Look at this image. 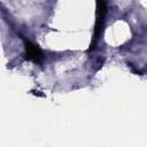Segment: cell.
<instances>
[{"label":"cell","instance_id":"cell-1","mask_svg":"<svg viewBox=\"0 0 147 147\" xmlns=\"http://www.w3.org/2000/svg\"><path fill=\"white\" fill-rule=\"evenodd\" d=\"M107 14V3L105 0H96V20H95V28H94V36H93V41L91 44V49L96 42L99 36H101L105 17Z\"/></svg>","mask_w":147,"mask_h":147},{"label":"cell","instance_id":"cell-2","mask_svg":"<svg viewBox=\"0 0 147 147\" xmlns=\"http://www.w3.org/2000/svg\"><path fill=\"white\" fill-rule=\"evenodd\" d=\"M24 45H25V57L28 60L39 62L42 59V52L36 44L24 39Z\"/></svg>","mask_w":147,"mask_h":147}]
</instances>
